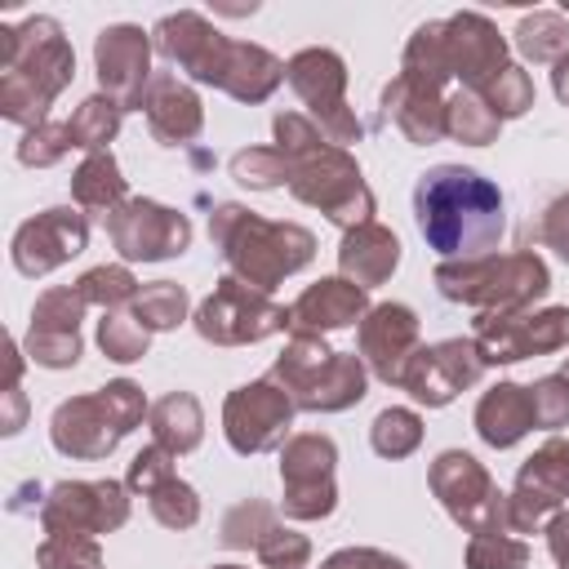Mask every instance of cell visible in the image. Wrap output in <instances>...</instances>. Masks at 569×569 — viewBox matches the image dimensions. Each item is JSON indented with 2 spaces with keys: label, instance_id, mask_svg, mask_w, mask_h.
Masks as SVG:
<instances>
[{
  "label": "cell",
  "instance_id": "4",
  "mask_svg": "<svg viewBox=\"0 0 569 569\" xmlns=\"http://www.w3.org/2000/svg\"><path fill=\"white\" fill-rule=\"evenodd\" d=\"M365 249L356 253V249H347L342 253V262L351 267V271H360V280H378V276H387L391 267H396V240L391 236H382V231H365V236H356Z\"/></svg>",
  "mask_w": 569,
  "mask_h": 569
},
{
  "label": "cell",
  "instance_id": "3",
  "mask_svg": "<svg viewBox=\"0 0 569 569\" xmlns=\"http://www.w3.org/2000/svg\"><path fill=\"white\" fill-rule=\"evenodd\" d=\"M307 311H316L320 325H347V320L360 311V293H356V284L325 280L316 293H307V298L298 302V316H307Z\"/></svg>",
  "mask_w": 569,
  "mask_h": 569
},
{
  "label": "cell",
  "instance_id": "2",
  "mask_svg": "<svg viewBox=\"0 0 569 569\" xmlns=\"http://www.w3.org/2000/svg\"><path fill=\"white\" fill-rule=\"evenodd\" d=\"M533 418V400H520V387H498L485 405H480V431L493 445H511Z\"/></svg>",
  "mask_w": 569,
  "mask_h": 569
},
{
  "label": "cell",
  "instance_id": "1",
  "mask_svg": "<svg viewBox=\"0 0 569 569\" xmlns=\"http://www.w3.org/2000/svg\"><path fill=\"white\" fill-rule=\"evenodd\" d=\"M413 204L422 236L449 258H476L493 249V240L502 236V196L471 169L440 164L422 173Z\"/></svg>",
  "mask_w": 569,
  "mask_h": 569
}]
</instances>
